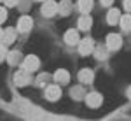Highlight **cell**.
<instances>
[{"label": "cell", "instance_id": "6da1fadb", "mask_svg": "<svg viewBox=\"0 0 131 121\" xmlns=\"http://www.w3.org/2000/svg\"><path fill=\"white\" fill-rule=\"evenodd\" d=\"M56 11H58V4H56L54 0H46V2L42 4V14H44V16H47V18L54 16V14H56Z\"/></svg>", "mask_w": 131, "mask_h": 121}, {"label": "cell", "instance_id": "7a4b0ae2", "mask_svg": "<svg viewBox=\"0 0 131 121\" xmlns=\"http://www.w3.org/2000/svg\"><path fill=\"white\" fill-rule=\"evenodd\" d=\"M23 69L28 72H33L39 69V58L37 56H33V54H30V56H26L25 58V61H23Z\"/></svg>", "mask_w": 131, "mask_h": 121}, {"label": "cell", "instance_id": "3957f363", "mask_svg": "<svg viewBox=\"0 0 131 121\" xmlns=\"http://www.w3.org/2000/svg\"><path fill=\"white\" fill-rule=\"evenodd\" d=\"M121 46H122L121 35H117V33H110V35L107 37V48H108V49H119Z\"/></svg>", "mask_w": 131, "mask_h": 121}, {"label": "cell", "instance_id": "277c9868", "mask_svg": "<svg viewBox=\"0 0 131 121\" xmlns=\"http://www.w3.org/2000/svg\"><path fill=\"white\" fill-rule=\"evenodd\" d=\"M14 82L16 84H19V86H25V84H28L30 82V74H28V70H19L14 74Z\"/></svg>", "mask_w": 131, "mask_h": 121}, {"label": "cell", "instance_id": "5b68a950", "mask_svg": "<svg viewBox=\"0 0 131 121\" xmlns=\"http://www.w3.org/2000/svg\"><path fill=\"white\" fill-rule=\"evenodd\" d=\"M79 51H81V54H89V53H93L94 51V42L91 39H84L81 40V46H79Z\"/></svg>", "mask_w": 131, "mask_h": 121}, {"label": "cell", "instance_id": "8992f818", "mask_svg": "<svg viewBox=\"0 0 131 121\" xmlns=\"http://www.w3.org/2000/svg\"><path fill=\"white\" fill-rule=\"evenodd\" d=\"M31 26H33V21H31L30 16H23L19 20V23H18V30L23 32V33H25V32H30Z\"/></svg>", "mask_w": 131, "mask_h": 121}, {"label": "cell", "instance_id": "52a82bcc", "mask_svg": "<svg viewBox=\"0 0 131 121\" xmlns=\"http://www.w3.org/2000/svg\"><path fill=\"white\" fill-rule=\"evenodd\" d=\"M46 97L49 98V100H58L61 97V90L58 84H54V86H47V90H46Z\"/></svg>", "mask_w": 131, "mask_h": 121}, {"label": "cell", "instance_id": "ba28073f", "mask_svg": "<svg viewBox=\"0 0 131 121\" xmlns=\"http://www.w3.org/2000/svg\"><path fill=\"white\" fill-rule=\"evenodd\" d=\"M86 102H88L89 107H100L101 105V95L100 93H89L86 97Z\"/></svg>", "mask_w": 131, "mask_h": 121}, {"label": "cell", "instance_id": "9c48e42d", "mask_svg": "<svg viewBox=\"0 0 131 121\" xmlns=\"http://www.w3.org/2000/svg\"><path fill=\"white\" fill-rule=\"evenodd\" d=\"M79 33L75 30H68L67 33H65V42L67 44H70V46H75V44H79Z\"/></svg>", "mask_w": 131, "mask_h": 121}, {"label": "cell", "instance_id": "30bf717a", "mask_svg": "<svg viewBox=\"0 0 131 121\" xmlns=\"http://www.w3.org/2000/svg\"><path fill=\"white\" fill-rule=\"evenodd\" d=\"M54 79H56V82H60V84H67V82L70 81V76H68V72H67V70L60 69V70L54 74Z\"/></svg>", "mask_w": 131, "mask_h": 121}, {"label": "cell", "instance_id": "8fae6325", "mask_svg": "<svg viewBox=\"0 0 131 121\" xmlns=\"http://www.w3.org/2000/svg\"><path fill=\"white\" fill-rule=\"evenodd\" d=\"M14 39H16V32L12 30V28H7V30L4 32V35H2V40H4V44H5V46L12 44Z\"/></svg>", "mask_w": 131, "mask_h": 121}, {"label": "cell", "instance_id": "7c38bea8", "mask_svg": "<svg viewBox=\"0 0 131 121\" xmlns=\"http://www.w3.org/2000/svg\"><path fill=\"white\" fill-rule=\"evenodd\" d=\"M94 56H96L98 60H107V56H108V48H107V46H98V48H94Z\"/></svg>", "mask_w": 131, "mask_h": 121}, {"label": "cell", "instance_id": "4fadbf2b", "mask_svg": "<svg viewBox=\"0 0 131 121\" xmlns=\"http://www.w3.org/2000/svg\"><path fill=\"white\" fill-rule=\"evenodd\" d=\"M93 77H94V74L89 70V69H84V70H81V74H79V81L81 82H91L93 81Z\"/></svg>", "mask_w": 131, "mask_h": 121}, {"label": "cell", "instance_id": "5bb4252c", "mask_svg": "<svg viewBox=\"0 0 131 121\" xmlns=\"http://www.w3.org/2000/svg\"><path fill=\"white\" fill-rule=\"evenodd\" d=\"M119 18H121V12H119V9H112L108 14H107V21H108V25H115L117 21H119Z\"/></svg>", "mask_w": 131, "mask_h": 121}, {"label": "cell", "instance_id": "9a60e30c", "mask_svg": "<svg viewBox=\"0 0 131 121\" xmlns=\"http://www.w3.org/2000/svg\"><path fill=\"white\" fill-rule=\"evenodd\" d=\"M79 9L81 12H89L93 9V0H79Z\"/></svg>", "mask_w": 131, "mask_h": 121}, {"label": "cell", "instance_id": "2e32d148", "mask_svg": "<svg viewBox=\"0 0 131 121\" xmlns=\"http://www.w3.org/2000/svg\"><path fill=\"white\" fill-rule=\"evenodd\" d=\"M91 23H93V21H91L89 16H82L81 20H79V28H81V30H89Z\"/></svg>", "mask_w": 131, "mask_h": 121}, {"label": "cell", "instance_id": "e0dca14e", "mask_svg": "<svg viewBox=\"0 0 131 121\" xmlns=\"http://www.w3.org/2000/svg\"><path fill=\"white\" fill-rule=\"evenodd\" d=\"M7 60H9L10 65H16V63H19V60H21V53H19V51H12V53H9V54H7Z\"/></svg>", "mask_w": 131, "mask_h": 121}, {"label": "cell", "instance_id": "ac0fdd59", "mask_svg": "<svg viewBox=\"0 0 131 121\" xmlns=\"http://www.w3.org/2000/svg\"><path fill=\"white\" fill-rule=\"evenodd\" d=\"M121 26L122 30H131V14H126L121 18Z\"/></svg>", "mask_w": 131, "mask_h": 121}, {"label": "cell", "instance_id": "d6986e66", "mask_svg": "<svg viewBox=\"0 0 131 121\" xmlns=\"http://www.w3.org/2000/svg\"><path fill=\"white\" fill-rule=\"evenodd\" d=\"M70 9H72V7H70V2H68V0H63L60 5H58V11H60L61 14H68Z\"/></svg>", "mask_w": 131, "mask_h": 121}, {"label": "cell", "instance_id": "ffe728a7", "mask_svg": "<svg viewBox=\"0 0 131 121\" xmlns=\"http://www.w3.org/2000/svg\"><path fill=\"white\" fill-rule=\"evenodd\" d=\"M72 97L81 98V97H82V88H75V90H72Z\"/></svg>", "mask_w": 131, "mask_h": 121}, {"label": "cell", "instance_id": "44dd1931", "mask_svg": "<svg viewBox=\"0 0 131 121\" xmlns=\"http://www.w3.org/2000/svg\"><path fill=\"white\" fill-rule=\"evenodd\" d=\"M5 18H7V11L4 9V7H0V23L5 21Z\"/></svg>", "mask_w": 131, "mask_h": 121}, {"label": "cell", "instance_id": "7402d4cb", "mask_svg": "<svg viewBox=\"0 0 131 121\" xmlns=\"http://www.w3.org/2000/svg\"><path fill=\"white\" fill-rule=\"evenodd\" d=\"M5 53H7V51H5V46H0V61L5 58Z\"/></svg>", "mask_w": 131, "mask_h": 121}, {"label": "cell", "instance_id": "603a6c76", "mask_svg": "<svg viewBox=\"0 0 131 121\" xmlns=\"http://www.w3.org/2000/svg\"><path fill=\"white\" fill-rule=\"evenodd\" d=\"M124 7H126V11L131 12V0H124Z\"/></svg>", "mask_w": 131, "mask_h": 121}, {"label": "cell", "instance_id": "cb8c5ba5", "mask_svg": "<svg viewBox=\"0 0 131 121\" xmlns=\"http://www.w3.org/2000/svg\"><path fill=\"white\" fill-rule=\"evenodd\" d=\"M4 2H5L7 5H10V7H12V5H16V4H18L19 0H4Z\"/></svg>", "mask_w": 131, "mask_h": 121}, {"label": "cell", "instance_id": "d4e9b609", "mask_svg": "<svg viewBox=\"0 0 131 121\" xmlns=\"http://www.w3.org/2000/svg\"><path fill=\"white\" fill-rule=\"evenodd\" d=\"M112 2H114V0H101V4H103V5H110Z\"/></svg>", "mask_w": 131, "mask_h": 121}, {"label": "cell", "instance_id": "484cf974", "mask_svg": "<svg viewBox=\"0 0 131 121\" xmlns=\"http://www.w3.org/2000/svg\"><path fill=\"white\" fill-rule=\"evenodd\" d=\"M128 97H129V98H131V88H129V90H128Z\"/></svg>", "mask_w": 131, "mask_h": 121}, {"label": "cell", "instance_id": "4316f807", "mask_svg": "<svg viewBox=\"0 0 131 121\" xmlns=\"http://www.w3.org/2000/svg\"><path fill=\"white\" fill-rule=\"evenodd\" d=\"M2 35H4V32H2V30H0V40H2Z\"/></svg>", "mask_w": 131, "mask_h": 121}]
</instances>
